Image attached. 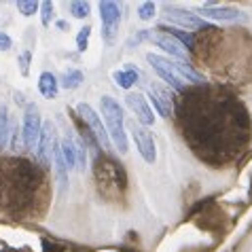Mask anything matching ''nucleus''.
<instances>
[{"label": "nucleus", "instance_id": "ddd939ff", "mask_svg": "<svg viewBox=\"0 0 252 252\" xmlns=\"http://www.w3.org/2000/svg\"><path fill=\"white\" fill-rule=\"evenodd\" d=\"M38 92L43 97L47 100H53V97H58V92H60V81L58 76L53 72H43L38 76Z\"/></svg>", "mask_w": 252, "mask_h": 252}, {"label": "nucleus", "instance_id": "9b49d317", "mask_svg": "<svg viewBox=\"0 0 252 252\" xmlns=\"http://www.w3.org/2000/svg\"><path fill=\"white\" fill-rule=\"evenodd\" d=\"M53 142H55V127H53L51 121H47V123H43V131H40V140H38V146H36L38 161H40V163H43L45 167L51 165Z\"/></svg>", "mask_w": 252, "mask_h": 252}, {"label": "nucleus", "instance_id": "6ab92c4d", "mask_svg": "<svg viewBox=\"0 0 252 252\" xmlns=\"http://www.w3.org/2000/svg\"><path fill=\"white\" fill-rule=\"evenodd\" d=\"M17 9H19V13H22V15L30 17V15H34V13L40 9V4L36 2V0H19V2H17Z\"/></svg>", "mask_w": 252, "mask_h": 252}, {"label": "nucleus", "instance_id": "412c9836", "mask_svg": "<svg viewBox=\"0 0 252 252\" xmlns=\"http://www.w3.org/2000/svg\"><path fill=\"white\" fill-rule=\"evenodd\" d=\"M74 146H76V167H79V170H85V165H87V149H85V144H83L81 140H76Z\"/></svg>", "mask_w": 252, "mask_h": 252}, {"label": "nucleus", "instance_id": "f257e3e1", "mask_svg": "<svg viewBox=\"0 0 252 252\" xmlns=\"http://www.w3.org/2000/svg\"><path fill=\"white\" fill-rule=\"evenodd\" d=\"M100 108H102L104 121H106V131L110 136V142L117 146L119 153H127V136H125L123 108L119 106V102L110 95H102Z\"/></svg>", "mask_w": 252, "mask_h": 252}, {"label": "nucleus", "instance_id": "39448f33", "mask_svg": "<svg viewBox=\"0 0 252 252\" xmlns=\"http://www.w3.org/2000/svg\"><path fill=\"white\" fill-rule=\"evenodd\" d=\"M146 60H149V64L155 68V72L161 76V79H163L165 83H170L174 89H183L185 87L183 76L178 74V70H176V66H174L172 60L161 58V55H157V53H149L146 55Z\"/></svg>", "mask_w": 252, "mask_h": 252}, {"label": "nucleus", "instance_id": "dca6fc26", "mask_svg": "<svg viewBox=\"0 0 252 252\" xmlns=\"http://www.w3.org/2000/svg\"><path fill=\"white\" fill-rule=\"evenodd\" d=\"M60 149H62V157H64V161H66L68 172L74 170V167H76V146L72 142V138H64V140H62Z\"/></svg>", "mask_w": 252, "mask_h": 252}, {"label": "nucleus", "instance_id": "a211bd4d", "mask_svg": "<svg viewBox=\"0 0 252 252\" xmlns=\"http://www.w3.org/2000/svg\"><path fill=\"white\" fill-rule=\"evenodd\" d=\"M70 13H72V17H76V19H85L89 15V2L74 0V2H70Z\"/></svg>", "mask_w": 252, "mask_h": 252}, {"label": "nucleus", "instance_id": "4be33fe9", "mask_svg": "<svg viewBox=\"0 0 252 252\" xmlns=\"http://www.w3.org/2000/svg\"><path fill=\"white\" fill-rule=\"evenodd\" d=\"M138 17L142 22H149V19L155 17V2H142L138 6Z\"/></svg>", "mask_w": 252, "mask_h": 252}, {"label": "nucleus", "instance_id": "1a4fd4ad", "mask_svg": "<svg viewBox=\"0 0 252 252\" xmlns=\"http://www.w3.org/2000/svg\"><path fill=\"white\" fill-rule=\"evenodd\" d=\"M201 19H212V22H246V15L242 11L233 9V6H214V4H204L197 9Z\"/></svg>", "mask_w": 252, "mask_h": 252}, {"label": "nucleus", "instance_id": "423d86ee", "mask_svg": "<svg viewBox=\"0 0 252 252\" xmlns=\"http://www.w3.org/2000/svg\"><path fill=\"white\" fill-rule=\"evenodd\" d=\"M153 43H155L157 47H161V51H165L167 55H170L172 60L176 62H185V64H189V53H187V47L180 43V40H176L172 36V34H163V32H155L149 36Z\"/></svg>", "mask_w": 252, "mask_h": 252}, {"label": "nucleus", "instance_id": "5701e85b", "mask_svg": "<svg viewBox=\"0 0 252 252\" xmlns=\"http://www.w3.org/2000/svg\"><path fill=\"white\" fill-rule=\"evenodd\" d=\"M51 19H53V2L45 0V2H40V22H43V26H49Z\"/></svg>", "mask_w": 252, "mask_h": 252}, {"label": "nucleus", "instance_id": "9d476101", "mask_svg": "<svg viewBox=\"0 0 252 252\" xmlns=\"http://www.w3.org/2000/svg\"><path fill=\"white\" fill-rule=\"evenodd\" d=\"M100 9V22H102V34L104 38L110 40L113 34L117 32V26L121 22V13H119V4L117 2H110V0H104V2L97 4Z\"/></svg>", "mask_w": 252, "mask_h": 252}, {"label": "nucleus", "instance_id": "2eb2a0df", "mask_svg": "<svg viewBox=\"0 0 252 252\" xmlns=\"http://www.w3.org/2000/svg\"><path fill=\"white\" fill-rule=\"evenodd\" d=\"M11 140V121H9V110L4 104H0V151L9 146Z\"/></svg>", "mask_w": 252, "mask_h": 252}, {"label": "nucleus", "instance_id": "6e6552de", "mask_svg": "<svg viewBox=\"0 0 252 252\" xmlns=\"http://www.w3.org/2000/svg\"><path fill=\"white\" fill-rule=\"evenodd\" d=\"M125 104H127L129 110L136 115V121L140 125H144V127H151V125H155V115H153L149 102H146V97L142 94L129 92L127 95H125Z\"/></svg>", "mask_w": 252, "mask_h": 252}, {"label": "nucleus", "instance_id": "0eeeda50", "mask_svg": "<svg viewBox=\"0 0 252 252\" xmlns=\"http://www.w3.org/2000/svg\"><path fill=\"white\" fill-rule=\"evenodd\" d=\"M165 19L174 26L187 28V30H201V28H206V22L197 13L178 9V6H165Z\"/></svg>", "mask_w": 252, "mask_h": 252}, {"label": "nucleus", "instance_id": "393cba45", "mask_svg": "<svg viewBox=\"0 0 252 252\" xmlns=\"http://www.w3.org/2000/svg\"><path fill=\"white\" fill-rule=\"evenodd\" d=\"M13 47V40H11V36L6 32H2L0 30V51H9V49Z\"/></svg>", "mask_w": 252, "mask_h": 252}, {"label": "nucleus", "instance_id": "7ed1b4c3", "mask_svg": "<svg viewBox=\"0 0 252 252\" xmlns=\"http://www.w3.org/2000/svg\"><path fill=\"white\" fill-rule=\"evenodd\" d=\"M40 131H43V121H40L38 108L34 106V104H30V106L26 108L24 125H22V138H24V149L26 151H34L38 146Z\"/></svg>", "mask_w": 252, "mask_h": 252}, {"label": "nucleus", "instance_id": "4468645a", "mask_svg": "<svg viewBox=\"0 0 252 252\" xmlns=\"http://www.w3.org/2000/svg\"><path fill=\"white\" fill-rule=\"evenodd\" d=\"M113 79L119 87H123V89H129V87H134L136 83H138V70L134 68H125V70H115L113 72Z\"/></svg>", "mask_w": 252, "mask_h": 252}, {"label": "nucleus", "instance_id": "aec40b11", "mask_svg": "<svg viewBox=\"0 0 252 252\" xmlns=\"http://www.w3.org/2000/svg\"><path fill=\"white\" fill-rule=\"evenodd\" d=\"M89 36H92V28H89V26L81 28L79 34H76V49H79L81 53L87 49V45H89Z\"/></svg>", "mask_w": 252, "mask_h": 252}, {"label": "nucleus", "instance_id": "20e7f679", "mask_svg": "<svg viewBox=\"0 0 252 252\" xmlns=\"http://www.w3.org/2000/svg\"><path fill=\"white\" fill-rule=\"evenodd\" d=\"M129 131H131V140H134L138 153L142 155V159L146 163H155L157 159V151H155V138H153L151 129L140 125L136 121L129 123Z\"/></svg>", "mask_w": 252, "mask_h": 252}, {"label": "nucleus", "instance_id": "f3484780", "mask_svg": "<svg viewBox=\"0 0 252 252\" xmlns=\"http://www.w3.org/2000/svg\"><path fill=\"white\" fill-rule=\"evenodd\" d=\"M83 83V72L81 70H66L60 79V85L64 89H76Z\"/></svg>", "mask_w": 252, "mask_h": 252}, {"label": "nucleus", "instance_id": "f8f14e48", "mask_svg": "<svg viewBox=\"0 0 252 252\" xmlns=\"http://www.w3.org/2000/svg\"><path fill=\"white\" fill-rule=\"evenodd\" d=\"M149 95H151V100H153V104H155V108H157V113L161 115V117H170L172 115V100L167 97V92L165 89H161V87H157V85H149Z\"/></svg>", "mask_w": 252, "mask_h": 252}, {"label": "nucleus", "instance_id": "f03ea898", "mask_svg": "<svg viewBox=\"0 0 252 252\" xmlns=\"http://www.w3.org/2000/svg\"><path fill=\"white\" fill-rule=\"evenodd\" d=\"M76 113H79V117L85 121L87 127L92 129V134L97 140V144H100L104 151H110V144H113V142H110V136H108V131H106V125H102V119L97 117L95 110L89 106V104L81 102V104H76Z\"/></svg>", "mask_w": 252, "mask_h": 252}, {"label": "nucleus", "instance_id": "b1692460", "mask_svg": "<svg viewBox=\"0 0 252 252\" xmlns=\"http://www.w3.org/2000/svg\"><path fill=\"white\" fill-rule=\"evenodd\" d=\"M30 60H32L30 51H24V53H19V60H17V64H19V72H22L24 76H28V74H30Z\"/></svg>", "mask_w": 252, "mask_h": 252}]
</instances>
